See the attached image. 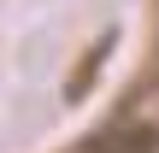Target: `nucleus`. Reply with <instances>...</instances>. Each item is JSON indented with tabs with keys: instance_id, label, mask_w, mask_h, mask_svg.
Listing matches in <instances>:
<instances>
[{
	"instance_id": "nucleus-1",
	"label": "nucleus",
	"mask_w": 159,
	"mask_h": 153,
	"mask_svg": "<svg viewBox=\"0 0 159 153\" xmlns=\"http://www.w3.org/2000/svg\"><path fill=\"white\" fill-rule=\"evenodd\" d=\"M89 153H153V130H142V124H124V130L100 136Z\"/></svg>"
}]
</instances>
